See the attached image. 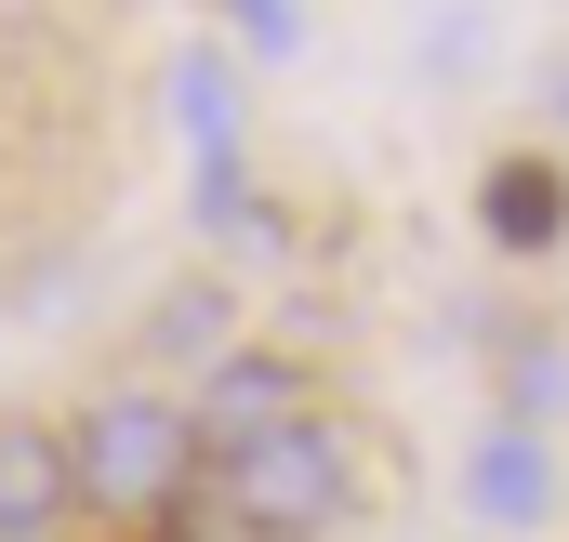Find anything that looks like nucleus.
<instances>
[{
  "mask_svg": "<svg viewBox=\"0 0 569 542\" xmlns=\"http://www.w3.org/2000/svg\"><path fill=\"white\" fill-rule=\"evenodd\" d=\"M345 490H358V450H345V423H318V410H291L252 450H226V503L266 542H318L345 516Z\"/></svg>",
  "mask_w": 569,
  "mask_h": 542,
  "instance_id": "obj_1",
  "label": "nucleus"
},
{
  "mask_svg": "<svg viewBox=\"0 0 569 542\" xmlns=\"http://www.w3.org/2000/svg\"><path fill=\"white\" fill-rule=\"evenodd\" d=\"M186 463H199V423L172 398H107L80 423V450H67V476H80L93 503H120V516H159V503L186 490Z\"/></svg>",
  "mask_w": 569,
  "mask_h": 542,
  "instance_id": "obj_2",
  "label": "nucleus"
},
{
  "mask_svg": "<svg viewBox=\"0 0 569 542\" xmlns=\"http://www.w3.org/2000/svg\"><path fill=\"white\" fill-rule=\"evenodd\" d=\"M291 410H305V371H291V358H226L212 398L186 410V423H199V450H252V436L291 423Z\"/></svg>",
  "mask_w": 569,
  "mask_h": 542,
  "instance_id": "obj_3",
  "label": "nucleus"
},
{
  "mask_svg": "<svg viewBox=\"0 0 569 542\" xmlns=\"http://www.w3.org/2000/svg\"><path fill=\"white\" fill-rule=\"evenodd\" d=\"M463 503H477L490 530H530V516L557 503V463H543V436H530V423H490V436H477V463H463Z\"/></svg>",
  "mask_w": 569,
  "mask_h": 542,
  "instance_id": "obj_4",
  "label": "nucleus"
},
{
  "mask_svg": "<svg viewBox=\"0 0 569 542\" xmlns=\"http://www.w3.org/2000/svg\"><path fill=\"white\" fill-rule=\"evenodd\" d=\"M67 450L40 436V423H0V542H53V516H67Z\"/></svg>",
  "mask_w": 569,
  "mask_h": 542,
  "instance_id": "obj_5",
  "label": "nucleus"
},
{
  "mask_svg": "<svg viewBox=\"0 0 569 542\" xmlns=\"http://www.w3.org/2000/svg\"><path fill=\"white\" fill-rule=\"evenodd\" d=\"M490 225H503L517 252H543V239H557V172H490Z\"/></svg>",
  "mask_w": 569,
  "mask_h": 542,
  "instance_id": "obj_6",
  "label": "nucleus"
},
{
  "mask_svg": "<svg viewBox=\"0 0 569 542\" xmlns=\"http://www.w3.org/2000/svg\"><path fill=\"white\" fill-rule=\"evenodd\" d=\"M159 344H212V291H172L159 304Z\"/></svg>",
  "mask_w": 569,
  "mask_h": 542,
  "instance_id": "obj_7",
  "label": "nucleus"
},
{
  "mask_svg": "<svg viewBox=\"0 0 569 542\" xmlns=\"http://www.w3.org/2000/svg\"><path fill=\"white\" fill-rule=\"evenodd\" d=\"M239 13H252V40H266V53H291V0H239Z\"/></svg>",
  "mask_w": 569,
  "mask_h": 542,
  "instance_id": "obj_8",
  "label": "nucleus"
}]
</instances>
